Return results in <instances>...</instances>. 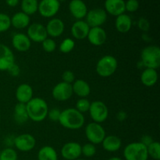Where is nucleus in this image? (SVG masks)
<instances>
[{
  "mask_svg": "<svg viewBox=\"0 0 160 160\" xmlns=\"http://www.w3.org/2000/svg\"><path fill=\"white\" fill-rule=\"evenodd\" d=\"M138 0H128L125 2V10L129 12H134L139 9Z\"/></svg>",
  "mask_w": 160,
  "mask_h": 160,
  "instance_id": "nucleus-37",
  "label": "nucleus"
},
{
  "mask_svg": "<svg viewBox=\"0 0 160 160\" xmlns=\"http://www.w3.org/2000/svg\"><path fill=\"white\" fill-rule=\"evenodd\" d=\"M88 112L93 122L98 123H102L106 121L109 117L108 107L102 101L92 102Z\"/></svg>",
  "mask_w": 160,
  "mask_h": 160,
  "instance_id": "nucleus-7",
  "label": "nucleus"
},
{
  "mask_svg": "<svg viewBox=\"0 0 160 160\" xmlns=\"http://www.w3.org/2000/svg\"><path fill=\"white\" fill-rule=\"evenodd\" d=\"M42 45L44 51L48 53L52 52H54L56 48V42L54 41V39L50 38H45V40L42 42Z\"/></svg>",
  "mask_w": 160,
  "mask_h": 160,
  "instance_id": "nucleus-36",
  "label": "nucleus"
},
{
  "mask_svg": "<svg viewBox=\"0 0 160 160\" xmlns=\"http://www.w3.org/2000/svg\"><path fill=\"white\" fill-rule=\"evenodd\" d=\"M91 102L89 100H88L86 98H81L78 99L76 102V108L75 109L80 112L81 113H84L89 111L90 109Z\"/></svg>",
  "mask_w": 160,
  "mask_h": 160,
  "instance_id": "nucleus-34",
  "label": "nucleus"
},
{
  "mask_svg": "<svg viewBox=\"0 0 160 160\" xmlns=\"http://www.w3.org/2000/svg\"><path fill=\"white\" fill-rule=\"evenodd\" d=\"M141 62L145 68L157 70L160 67V48L157 45L146 46L141 53Z\"/></svg>",
  "mask_w": 160,
  "mask_h": 160,
  "instance_id": "nucleus-3",
  "label": "nucleus"
},
{
  "mask_svg": "<svg viewBox=\"0 0 160 160\" xmlns=\"http://www.w3.org/2000/svg\"><path fill=\"white\" fill-rule=\"evenodd\" d=\"M141 81L146 87H152L158 81L157 70L145 68L141 74Z\"/></svg>",
  "mask_w": 160,
  "mask_h": 160,
  "instance_id": "nucleus-26",
  "label": "nucleus"
},
{
  "mask_svg": "<svg viewBox=\"0 0 160 160\" xmlns=\"http://www.w3.org/2000/svg\"><path fill=\"white\" fill-rule=\"evenodd\" d=\"M13 145L19 151L27 152L34 149L36 145V139L30 134H22L14 138Z\"/></svg>",
  "mask_w": 160,
  "mask_h": 160,
  "instance_id": "nucleus-10",
  "label": "nucleus"
},
{
  "mask_svg": "<svg viewBox=\"0 0 160 160\" xmlns=\"http://www.w3.org/2000/svg\"><path fill=\"white\" fill-rule=\"evenodd\" d=\"M147 151H148V157H151L154 160L160 159V144L159 142H154L150 144L147 147Z\"/></svg>",
  "mask_w": 160,
  "mask_h": 160,
  "instance_id": "nucleus-30",
  "label": "nucleus"
},
{
  "mask_svg": "<svg viewBox=\"0 0 160 160\" xmlns=\"http://www.w3.org/2000/svg\"><path fill=\"white\" fill-rule=\"evenodd\" d=\"M58 122L67 129L78 130L84 125L85 119L84 115L75 108H68L61 111Z\"/></svg>",
  "mask_w": 160,
  "mask_h": 160,
  "instance_id": "nucleus-1",
  "label": "nucleus"
},
{
  "mask_svg": "<svg viewBox=\"0 0 160 160\" xmlns=\"http://www.w3.org/2000/svg\"><path fill=\"white\" fill-rule=\"evenodd\" d=\"M95 154H96V147L93 144L89 142L81 146V155L85 157H93Z\"/></svg>",
  "mask_w": 160,
  "mask_h": 160,
  "instance_id": "nucleus-35",
  "label": "nucleus"
},
{
  "mask_svg": "<svg viewBox=\"0 0 160 160\" xmlns=\"http://www.w3.org/2000/svg\"><path fill=\"white\" fill-rule=\"evenodd\" d=\"M62 79L63 82L72 84L75 81V75L71 70H66L62 73Z\"/></svg>",
  "mask_w": 160,
  "mask_h": 160,
  "instance_id": "nucleus-38",
  "label": "nucleus"
},
{
  "mask_svg": "<svg viewBox=\"0 0 160 160\" xmlns=\"http://www.w3.org/2000/svg\"><path fill=\"white\" fill-rule=\"evenodd\" d=\"M115 27L117 31L122 34L129 32L132 27V20L131 17L126 13H123L117 17L115 20Z\"/></svg>",
  "mask_w": 160,
  "mask_h": 160,
  "instance_id": "nucleus-24",
  "label": "nucleus"
},
{
  "mask_svg": "<svg viewBox=\"0 0 160 160\" xmlns=\"http://www.w3.org/2000/svg\"><path fill=\"white\" fill-rule=\"evenodd\" d=\"M73 93L80 98H86L91 93V87L88 83L82 79L75 80L72 84Z\"/></svg>",
  "mask_w": 160,
  "mask_h": 160,
  "instance_id": "nucleus-23",
  "label": "nucleus"
},
{
  "mask_svg": "<svg viewBox=\"0 0 160 160\" xmlns=\"http://www.w3.org/2000/svg\"><path fill=\"white\" fill-rule=\"evenodd\" d=\"M60 112L61 111L59 109H56V108L55 109H52L50 110H48V116L47 117H48V119L50 120H52V121L58 122L59 121V117H60Z\"/></svg>",
  "mask_w": 160,
  "mask_h": 160,
  "instance_id": "nucleus-39",
  "label": "nucleus"
},
{
  "mask_svg": "<svg viewBox=\"0 0 160 160\" xmlns=\"http://www.w3.org/2000/svg\"><path fill=\"white\" fill-rule=\"evenodd\" d=\"M154 142V140L152 139V138L150 135H144L142 136V138H141L140 142L143 144L144 145H145L146 147H148L150 144H152Z\"/></svg>",
  "mask_w": 160,
  "mask_h": 160,
  "instance_id": "nucleus-42",
  "label": "nucleus"
},
{
  "mask_svg": "<svg viewBox=\"0 0 160 160\" xmlns=\"http://www.w3.org/2000/svg\"><path fill=\"white\" fill-rule=\"evenodd\" d=\"M11 19V26L17 29H24L30 25L31 19L30 16L21 12H17L13 14Z\"/></svg>",
  "mask_w": 160,
  "mask_h": 160,
  "instance_id": "nucleus-25",
  "label": "nucleus"
},
{
  "mask_svg": "<svg viewBox=\"0 0 160 160\" xmlns=\"http://www.w3.org/2000/svg\"><path fill=\"white\" fill-rule=\"evenodd\" d=\"M138 28L141 30V31H145V32L148 31L150 28V24L148 20H147V19L143 18V17H142V18H140L138 20Z\"/></svg>",
  "mask_w": 160,
  "mask_h": 160,
  "instance_id": "nucleus-40",
  "label": "nucleus"
},
{
  "mask_svg": "<svg viewBox=\"0 0 160 160\" xmlns=\"http://www.w3.org/2000/svg\"><path fill=\"white\" fill-rule=\"evenodd\" d=\"M58 1H59V2H63V1H65V0H58Z\"/></svg>",
  "mask_w": 160,
  "mask_h": 160,
  "instance_id": "nucleus-46",
  "label": "nucleus"
},
{
  "mask_svg": "<svg viewBox=\"0 0 160 160\" xmlns=\"http://www.w3.org/2000/svg\"><path fill=\"white\" fill-rule=\"evenodd\" d=\"M28 118L34 122H42L48 116V106L45 99L35 97L26 104Z\"/></svg>",
  "mask_w": 160,
  "mask_h": 160,
  "instance_id": "nucleus-2",
  "label": "nucleus"
},
{
  "mask_svg": "<svg viewBox=\"0 0 160 160\" xmlns=\"http://www.w3.org/2000/svg\"><path fill=\"white\" fill-rule=\"evenodd\" d=\"M85 22L90 28L102 27L107 20V13L105 9L101 8H95L88 11L85 17Z\"/></svg>",
  "mask_w": 160,
  "mask_h": 160,
  "instance_id": "nucleus-9",
  "label": "nucleus"
},
{
  "mask_svg": "<svg viewBox=\"0 0 160 160\" xmlns=\"http://www.w3.org/2000/svg\"><path fill=\"white\" fill-rule=\"evenodd\" d=\"M107 160H123V159H120V158L119 157H116V156H114V157L109 158V159H108Z\"/></svg>",
  "mask_w": 160,
  "mask_h": 160,
  "instance_id": "nucleus-45",
  "label": "nucleus"
},
{
  "mask_svg": "<svg viewBox=\"0 0 160 160\" xmlns=\"http://www.w3.org/2000/svg\"><path fill=\"white\" fill-rule=\"evenodd\" d=\"M88 42L95 46L104 45L107 39V34L102 27L91 28L87 36Z\"/></svg>",
  "mask_w": 160,
  "mask_h": 160,
  "instance_id": "nucleus-15",
  "label": "nucleus"
},
{
  "mask_svg": "<svg viewBox=\"0 0 160 160\" xmlns=\"http://www.w3.org/2000/svg\"><path fill=\"white\" fill-rule=\"evenodd\" d=\"M103 148L109 152H115L120 150L122 146V141L118 136L108 135L105 137L102 142Z\"/></svg>",
  "mask_w": 160,
  "mask_h": 160,
  "instance_id": "nucleus-22",
  "label": "nucleus"
},
{
  "mask_svg": "<svg viewBox=\"0 0 160 160\" xmlns=\"http://www.w3.org/2000/svg\"><path fill=\"white\" fill-rule=\"evenodd\" d=\"M47 34L52 38H58L62 35L65 30L63 21L59 18H52L45 26Z\"/></svg>",
  "mask_w": 160,
  "mask_h": 160,
  "instance_id": "nucleus-19",
  "label": "nucleus"
},
{
  "mask_svg": "<svg viewBox=\"0 0 160 160\" xmlns=\"http://www.w3.org/2000/svg\"><path fill=\"white\" fill-rule=\"evenodd\" d=\"M85 136L90 143L98 145L102 142L106 135L104 128L100 123L92 122L86 126Z\"/></svg>",
  "mask_w": 160,
  "mask_h": 160,
  "instance_id": "nucleus-6",
  "label": "nucleus"
},
{
  "mask_svg": "<svg viewBox=\"0 0 160 160\" xmlns=\"http://www.w3.org/2000/svg\"><path fill=\"white\" fill-rule=\"evenodd\" d=\"M9 73H10L12 76L17 77L20 74V69L18 65H17L16 63H13L10 67L9 68V70H7Z\"/></svg>",
  "mask_w": 160,
  "mask_h": 160,
  "instance_id": "nucleus-41",
  "label": "nucleus"
},
{
  "mask_svg": "<svg viewBox=\"0 0 160 160\" xmlns=\"http://www.w3.org/2000/svg\"><path fill=\"white\" fill-rule=\"evenodd\" d=\"M60 9V2L58 0H42L38 2V12L45 18L54 17Z\"/></svg>",
  "mask_w": 160,
  "mask_h": 160,
  "instance_id": "nucleus-8",
  "label": "nucleus"
},
{
  "mask_svg": "<svg viewBox=\"0 0 160 160\" xmlns=\"http://www.w3.org/2000/svg\"><path fill=\"white\" fill-rule=\"evenodd\" d=\"M72 84L67 83L59 82L53 88L52 95L54 99L59 102H65L70 99L73 95Z\"/></svg>",
  "mask_w": 160,
  "mask_h": 160,
  "instance_id": "nucleus-12",
  "label": "nucleus"
},
{
  "mask_svg": "<svg viewBox=\"0 0 160 160\" xmlns=\"http://www.w3.org/2000/svg\"><path fill=\"white\" fill-rule=\"evenodd\" d=\"M61 156L66 160H76L81 156V145L75 142L66 143L61 148Z\"/></svg>",
  "mask_w": 160,
  "mask_h": 160,
  "instance_id": "nucleus-13",
  "label": "nucleus"
},
{
  "mask_svg": "<svg viewBox=\"0 0 160 160\" xmlns=\"http://www.w3.org/2000/svg\"><path fill=\"white\" fill-rule=\"evenodd\" d=\"M90 28L88 24L84 20H79L73 23L70 31H71L72 36L75 39L83 40L84 38H87Z\"/></svg>",
  "mask_w": 160,
  "mask_h": 160,
  "instance_id": "nucleus-20",
  "label": "nucleus"
},
{
  "mask_svg": "<svg viewBox=\"0 0 160 160\" xmlns=\"http://www.w3.org/2000/svg\"><path fill=\"white\" fill-rule=\"evenodd\" d=\"M123 157L126 160H148L147 147L140 142H131L123 149Z\"/></svg>",
  "mask_w": 160,
  "mask_h": 160,
  "instance_id": "nucleus-5",
  "label": "nucleus"
},
{
  "mask_svg": "<svg viewBox=\"0 0 160 160\" xmlns=\"http://www.w3.org/2000/svg\"><path fill=\"white\" fill-rule=\"evenodd\" d=\"M12 45L17 51L25 52L31 48V41L27 34L23 33H17L12 38Z\"/></svg>",
  "mask_w": 160,
  "mask_h": 160,
  "instance_id": "nucleus-17",
  "label": "nucleus"
},
{
  "mask_svg": "<svg viewBox=\"0 0 160 160\" xmlns=\"http://www.w3.org/2000/svg\"><path fill=\"white\" fill-rule=\"evenodd\" d=\"M0 123H1V118H0Z\"/></svg>",
  "mask_w": 160,
  "mask_h": 160,
  "instance_id": "nucleus-49",
  "label": "nucleus"
},
{
  "mask_svg": "<svg viewBox=\"0 0 160 160\" xmlns=\"http://www.w3.org/2000/svg\"><path fill=\"white\" fill-rule=\"evenodd\" d=\"M13 117L15 121L19 124H22L28 121L29 118H28V112H27L26 104L18 102L16 105L14 107Z\"/></svg>",
  "mask_w": 160,
  "mask_h": 160,
  "instance_id": "nucleus-27",
  "label": "nucleus"
},
{
  "mask_svg": "<svg viewBox=\"0 0 160 160\" xmlns=\"http://www.w3.org/2000/svg\"><path fill=\"white\" fill-rule=\"evenodd\" d=\"M69 10L70 14L78 20L84 18L88 11L83 0H71L69 3Z\"/></svg>",
  "mask_w": 160,
  "mask_h": 160,
  "instance_id": "nucleus-16",
  "label": "nucleus"
},
{
  "mask_svg": "<svg viewBox=\"0 0 160 160\" xmlns=\"http://www.w3.org/2000/svg\"><path fill=\"white\" fill-rule=\"evenodd\" d=\"M76 160H85V159H76Z\"/></svg>",
  "mask_w": 160,
  "mask_h": 160,
  "instance_id": "nucleus-47",
  "label": "nucleus"
},
{
  "mask_svg": "<svg viewBox=\"0 0 160 160\" xmlns=\"http://www.w3.org/2000/svg\"><path fill=\"white\" fill-rule=\"evenodd\" d=\"M16 98L20 103L27 104L33 97V88L30 84H21L16 90Z\"/></svg>",
  "mask_w": 160,
  "mask_h": 160,
  "instance_id": "nucleus-21",
  "label": "nucleus"
},
{
  "mask_svg": "<svg viewBox=\"0 0 160 160\" xmlns=\"http://www.w3.org/2000/svg\"><path fill=\"white\" fill-rule=\"evenodd\" d=\"M118 67L117 59L113 56L106 55L102 56L96 64L97 73L102 78H109L114 74Z\"/></svg>",
  "mask_w": 160,
  "mask_h": 160,
  "instance_id": "nucleus-4",
  "label": "nucleus"
},
{
  "mask_svg": "<svg viewBox=\"0 0 160 160\" xmlns=\"http://www.w3.org/2000/svg\"><path fill=\"white\" fill-rule=\"evenodd\" d=\"M93 1H98V0H93Z\"/></svg>",
  "mask_w": 160,
  "mask_h": 160,
  "instance_id": "nucleus-48",
  "label": "nucleus"
},
{
  "mask_svg": "<svg viewBox=\"0 0 160 160\" xmlns=\"http://www.w3.org/2000/svg\"><path fill=\"white\" fill-rule=\"evenodd\" d=\"M20 0H6V3L10 7H15L19 4Z\"/></svg>",
  "mask_w": 160,
  "mask_h": 160,
  "instance_id": "nucleus-44",
  "label": "nucleus"
},
{
  "mask_svg": "<svg viewBox=\"0 0 160 160\" xmlns=\"http://www.w3.org/2000/svg\"><path fill=\"white\" fill-rule=\"evenodd\" d=\"M38 160H58V154L53 147L45 145L39 149Z\"/></svg>",
  "mask_w": 160,
  "mask_h": 160,
  "instance_id": "nucleus-28",
  "label": "nucleus"
},
{
  "mask_svg": "<svg viewBox=\"0 0 160 160\" xmlns=\"http://www.w3.org/2000/svg\"><path fill=\"white\" fill-rule=\"evenodd\" d=\"M75 42L72 38H65L59 45V51L62 53L70 52L74 48Z\"/></svg>",
  "mask_w": 160,
  "mask_h": 160,
  "instance_id": "nucleus-32",
  "label": "nucleus"
},
{
  "mask_svg": "<svg viewBox=\"0 0 160 160\" xmlns=\"http://www.w3.org/2000/svg\"><path fill=\"white\" fill-rule=\"evenodd\" d=\"M11 27V19L9 15L0 12V33L6 32Z\"/></svg>",
  "mask_w": 160,
  "mask_h": 160,
  "instance_id": "nucleus-33",
  "label": "nucleus"
},
{
  "mask_svg": "<svg viewBox=\"0 0 160 160\" xmlns=\"http://www.w3.org/2000/svg\"><path fill=\"white\" fill-rule=\"evenodd\" d=\"M105 11L113 17H118L125 12L124 0H106L105 1Z\"/></svg>",
  "mask_w": 160,
  "mask_h": 160,
  "instance_id": "nucleus-18",
  "label": "nucleus"
},
{
  "mask_svg": "<svg viewBox=\"0 0 160 160\" xmlns=\"http://www.w3.org/2000/svg\"><path fill=\"white\" fill-rule=\"evenodd\" d=\"M18 156L15 149L6 148L0 152V160H17Z\"/></svg>",
  "mask_w": 160,
  "mask_h": 160,
  "instance_id": "nucleus-31",
  "label": "nucleus"
},
{
  "mask_svg": "<svg viewBox=\"0 0 160 160\" xmlns=\"http://www.w3.org/2000/svg\"><path fill=\"white\" fill-rule=\"evenodd\" d=\"M15 63V57L12 50L4 44L0 43V71H7Z\"/></svg>",
  "mask_w": 160,
  "mask_h": 160,
  "instance_id": "nucleus-14",
  "label": "nucleus"
},
{
  "mask_svg": "<svg viewBox=\"0 0 160 160\" xmlns=\"http://www.w3.org/2000/svg\"><path fill=\"white\" fill-rule=\"evenodd\" d=\"M38 0H22L21 9L22 12L27 15L31 16L38 12Z\"/></svg>",
  "mask_w": 160,
  "mask_h": 160,
  "instance_id": "nucleus-29",
  "label": "nucleus"
},
{
  "mask_svg": "<svg viewBox=\"0 0 160 160\" xmlns=\"http://www.w3.org/2000/svg\"><path fill=\"white\" fill-rule=\"evenodd\" d=\"M128 117V114L124 111H120L118 112V113L117 114V120H120V121H124Z\"/></svg>",
  "mask_w": 160,
  "mask_h": 160,
  "instance_id": "nucleus-43",
  "label": "nucleus"
},
{
  "mask_svg": "<svg viewBox=\"0 0 160 160\" xmlns=\"http://www.w3.org/2000/svg\"><path fill=\"white\" fill-rule=\"evenodd\" d=\"M27 35L31 42L36 43H42L45 38H48L45 26L40 23H34L28 27Z\"/></svg>",
  "mask_w": 160,
  "mask_h": 160,
  "instance_id": "nucleus-11",
  "label": "nucleus"
}]
</instances>
